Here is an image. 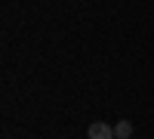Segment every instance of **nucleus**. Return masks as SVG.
<instances>
[{
    "label": "nucleus",
    "instance_id": "2",
    "mask_svg": "<svg viewBox=\"0 0 154 139\" xmlns=\"http://www.w3.org/2000/svg\"><path fill=\"white\" fill-rule=\"evenodd\" d=\"M133 136V124L130 121H117L114 124V139H130Z\"/></svg>",
    "mask_w": 154,
    "mask_h": 139
},
{
    "label": "nucleus",
    "instance_id": "1",
    "mask_svg": "<svg viewBox=\"0 0 154 139\" xmlns=\"http://www.w3.org/2000/svg\"><path fill=\"white\" fill-rule=\"evenodd\" d=\"M89 139H114V127L111 124H102V121L89 124Z\"/></svg>",
    "mask_w": 154,
    "mask_h": 139
}]
</instances>
